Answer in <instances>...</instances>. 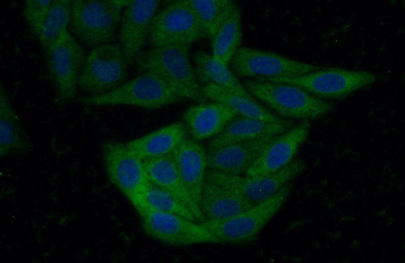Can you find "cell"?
Listing matches in <instances>:
<instances>
[{
	"instance_id": "cell-20",
	"label": "cell",
	"mask_w": 405,
	"mask_h": 263,
	"mask_svg": "<svg viewBox=\"0 0 405 263\" xmlns=\"http://www.w3.org/2000/svg\"><path fill=\"white\" fill-rule=\"evenodd\" d=\"M292 121L275 123L257 118L238 116L209 142L207 150L229 143L281 134L294 126Z\"/></svg>"
},
{
	"instance_id": "cell-17",
	"label": "cell",
	"mask_w": 405,
	"mask_h": 263,
	"mask_svg": "<svg viewBox=\"0 0 405 263\" xmlns=\"http://www.w3.org/2000/svg\"><path fill=\"white\" fill-rule=\"evenodd\" d=\"M197 103L184 111L182 121L189 136L198 142L215 137L239 115L227 105L218 102Z\"/></svg>"
},
{
	"instance_id": "cell-5",
	"label": "cell",
	"mask_w": 405,
	"mask_h": 263,
	"mask_svg": "<svg viewBox=\"0 0 405 263\" xmlns=\"http://www.w3.org/2000/svg\"><path fill=\"white\" fill-rule=\"evenodd\" d=\"M184 99L171 85L150 73L137 77L100 95L79 98V103L92 106L125 105L156 109Z\"/></svg>"
},
{
	"instance_id": "cell-19",
	"label": "cell",
	"mask_w": 405,
	"mask_h": 263,
	"mask_svg": "<svg viewBox=\"0 0 405 263\" xmlns=\"http://www.w3.org/2000/svg\"><path fill=\"white\" fill-rule=\"evenodd\" d=\"M170 155L188 191L199 207L208 168L207 150L198 141L189 137Z\"/></svg>"
},
{
	"instance_id": "cell-26",
	"label": "cell",
	"mask_w": 405,
	"mask_h": 263,
	"mask_svg": "<svg viewBox=\"0 0 405 263\" xmlns=\"http://www.w3.org/2000/svg\"><path fill=\"white\" fill-rule=\"evenodd\" d=\"M242 35L241 11L237 6L211 38L212 55L228 65L240 47Z\"/></svg>"
},
{
	"instance_id": "cell-9",
	"label": "cell",
	"mask_w": 405,
	"mask_h": 263,
	"mask_svg": "<svg viewBox=\"0 0 405 263\" xmlns=\"http://www.w3.org/2000/svg\"><path fill=\"white\" fill-rule=\"evenodd\" d=\"M87 55L67 30L45 55L49 75L61 102H67L76 96L78 80Z\"/></svg>"
},
{
	"instance_id": "cell-7",
	"label": "cell",
	"mask_w": 405,
	"mask_h": 263,
	"mask_svg": "<svg viewBox=\"0 0 405 263\" xmlns=\"http://www.w3.org/2000/svg\"><path fill=\"white\" fill-rule=\"evenodd\" d=\"M128 65L119 44L111 42L92 48L79 74L78 88L89 96L107 93L126 81Z\"/></svg>"
},
{
	"instance_id": "cell-2",
	"label": "cell",
	"mask_w": 405,
	"mask_h": 263,
	"mask_svg": "<svg viewBox=\"0 0 405 263\" xmlns=\"http://www.w3.org/2000/svg\"><path fill=\"white\" fill-rule=\"evenodd\" d=\"M242 84L256 100L284 118L309 121L333 108L331 103L291 84L258 79L246 80Z\"/></svg>"
},
{
	"instance_id": "cell-16",
	"label": "cell",
	"mask_w": 405,
	"mask_h": 263,
	"mask_svg": "<svg viewBox=\"0 0 405 263\" xmlns=\"http://www.w3.org/2000/svg\"><path fill=\"white\" fill-rule=\"evenodd\" d=\"M278 135L235 142L207 150V167L227 174H245L266 147Z\"/></svg>"
},
{
	"instance_id": "cell-24",
	"label": "cell",
	"mask_w": 405,
	"mask_h": 263,
	"mask_svg": "<svg viewBox=\"0 0 405 263\" xmlns=\"http://www.w3.org/2000/svg\"><path fill=\"white\" fill-rule=\"evenodd\" d=\"M201 91L208 100L225 104L242 116L275 123H283L289 120L275 114L255 98L236 94L217 85H203L201 86Z\"/></svg>"
},
{
	"instance_id": "cell-12",
	"label": "cell",
	"mask_w": 405,
	"mask_h": 263,
	"mask_svg": "<svg viewBox=\"0 0 405 263\" xmlns=\"http://www.w3.org/2000/svg\"><path fill=\"white\" fill-rule=\"evenodd\" d=\"M234 73L242 77L272 78L304 74L323 67L275 53L240 47L230 63Z\"/></svg>"
},
{
	"instance_id": "cell-22",
	"label": "cell",
	"mask_w": 405,
	"mask_h": 263,
	"mask_svg": "<svg viewBox=\"0 0 405 263\" xmlns=\"http://www.w3.org/2000/svg\"><path fill=\"white\" fill-rule=\"evenodd\" d=\"M255 205L230 190L204 183L199 207L205 221L227 220L247 211Z\"/></svg>"
},
{
	"instance_id": "cell-18",
	"label": "cell",
	"mask_w": 405,
	"mask_h": 263,
	"mask_svg": "<svg viewBox=\"0 0 405 263\" xmlns=\"http://www.w3.org/2000/svg\"><path fill=\"white\" fill-rule=\"evenodd\" d=\"M150 182L165 190L185 206L197 223L205 219L185 186L170 154L143 161Z\"/></svg>"
},
{
	"instance_id": "cell-6",
	"label": "cell",
	"mask_w": 405,
	"mask_h": 263,
	"mask_svg": "<svg viewBox=\"0 0 405 263\" xmlns=\"http://www.w3.org/2000/svg\"><path fill=\"white\" fill-rule=\"evenodd\" d=\"M376 78L375 74L369 71L322 68L300 75L256 79L294 85L323 100L345 98L373 83Z\"/></svg>"
},
{
	"instance_id": "cell-4",
	"label": "cell",
	"mask_w": 405,
	"mask_h": 263,
	"mask_svg": "<svg viewBox=\"0 0 405 263\" xmlns=\"http://www.w3.org/2000/svg\"><path fill=\"white\" fill-rule=\"evenodd\" d=\"M71 30L92 48L111 43L119 26L122 10L132 0H72Z\"/></svg>"
},
{
	"instance_id": "cell-13",
	"label": "cell",
	"mask_w": 405,
	"mask_h": 263,
	"mask_svg": "<svg viewBox=\"0 0 405 263\" xmlns=\"http://www.w3.org/2000/svg\"><path fill=\"white\" fill-rule=\"evenodd\" d=\"M134 207L140 218L143 231L157 241L174 246L207 243L205 230L200 223L156 211L141 203Z\"/></svg>"
},
{
	"instance_id": "cell-8",
	"label": "cell",
	"mask_w": 405,
	"mask_h": 263,
	"mask_svg": "<svg viewBox=\"0 0 405 263\" xmlns=\"http://www.w3.org/2000/svg\"><path fill=\"white\" fill-rule=\"evenodd\" d=\"M208 38L187 0L176 1L156 13L151 22L148 40L154 47L190 46Z\"/></svg>"
},
{
	"instance_id": "cell-25",
	"label": "cell",
	"mask_w": 405,
	"mask_h": 263,
	"mask_svg": "<svg viewBox=\"0 0 405 263\" xmlns=\"http://www.w3.org/2000/svg\"><path fill=\"white\" fill-rule=\"evenodd\" d=\"M0 87V154L2 157L24 151L29 145L19 116L2 83Z\"/></svg>"
},
{
	"instance_id": "cell-15",
	"label": "cell",
	"mask_w": 405,
	"mask_h": 263,
	"mask_svg": "<svg viewBox=\"0 0 405 263\" xmlns=\"http://www.w3.org/2000/svg\"><path fill=\"white\" fill-rule=\"evenodd\" d=\"M311 126L309 121L303 120L278 135L266 147L244 174L249 177L266 176L289 165L307 138Z\"/></svg>"
},
{
	"instance_id": "cell-23",
	"label": "cell",
	"mask_w": 405,
	"mask_h": 263,
	"mask_svg": "<svg viewBox=\"0 0 405 263\" xmlns=\"http://www.w3.org/2000/svg\"><path fill=\"white\" fill-rule=\"evenodd\" d=\"M194 71L199 83L217 85L238 95L255 98L247 91L228 65L208 53L198 51L193 55Z\"/></svg>"
},
{
	"instance_id": "cell-29",
	"label": "cell",
	"mask_w": 405,
	"mask_h": 263,
	"mask_svg": "<svg viewBox=\"0 0 405 263\" xmlns=\"http://www.w3.org/2000/svg\"><path fill=\"white\" fill-rule=\"evenodd\" d=\"M141 203L156 211L179 215L197 222L192 213L174 196L150 183L132 205Z\"/></svg>"
},
{
	"instance_id": "cell-21",
	"label": "cell",
	"mask_w": 405,
	"mask_h": 263,
	"mask_svg": "<svg viewBox=\"0 0 405 263\" xmlns=\"http://www.w3.org/2000/svg\"><path fill=\"white\" fill-rule=\"evenodd\" d=\"M189 137L182 121H177L125 143L143 161L170 154Z\"/></svg>"
},
{
	"instance_id": "cell-28",
	"label": "cell",
	"mask_w": 405,
	"mask_h": 263,
	"mask_svg": "<svg viewBox=\"0 0 405 263\" xmlns=\"http://www.w3.org/2000/svg\"><path fill=\"white\" fill-rule=\"evenodd\" d=\"M72 1L53 0L38 37L45 55L70 24Z\"/></svg>"
},
{
	"instance_id": "cell-3",
	"label": "cell",
	"mask_w": 405,
	"mask_h": 263,
	"mask_svg": "<svg viewBox=\"0 0 405 263\" xmlns=\"http://www.w3.org/2000/svg\"><path fill=\"white\" fill-rule=\"evenodd\" d=\"M288 183L263 202L227 220L200 223L205 228L208 243L238 245L253 240L277 213L290 195Z\"/></svg>"
},
{
	"instance_id": "cell-10",
	"label": "cell",
	"mask_w": 405,
	"mask_h": 263,
	"mask_svg": "<svg viewBox=\"0 0 405 263\" xmlns=\"http://www.w3.org/2000/svg\"><path fill=\"white\" fill-rule=\"evenodd\" d=\"M304 162L293 160L275 173L260 177L230 175L207 169L205 182L230 190L257 204L269 199L305 168Z\"/></svg>"
},
{
	"instance_id": "cell-1",
	"label": "cell",
	"mask_w": 405,
	"mask_h": 263,
	"mask_svg": "<svg viewBox=\"0 0 405 263\" xmlns=\"http://www.w3.org/2000/svg\"><path fill=\"white\" fill-rule=\"evenodd\" d=\"M188 46L154 47L142 52L135 65L139 73L155 75L168 82L184 99L209 101L202 95L189 56Z\"/></svg>"
},
{
	"instance_id": "cell-30",
	"label": "cell",
	"mask_w": 405,
	"mask_h": 263,
	"mask_svg": "<svg viewBox=\"0 0 405 263\" xmlns=\"http://www.w3.org/2000/svg\"><path fill=\"white\" fill-rule=\"evenodd\" d=\"M53 0H26L24 14L31 33L38 37Z\"/></svg>"
},
{
	"instance_id": "cell-27",
	"label": "cell",
	"mask_w": 405,
	"mask_h": 263,
	"mask_svg": "<svg viewBox=\"0 0 405 263\" xmlns=\"http://www.w3.org/2000/svg\"><path fill=\"white\" fill-rule=\"evenodd\" d=\"M187 1L210 39L237 6L231 0Z\"/></svg>"
},
{
	"instance_id": "cell-11",
	"label": "cell",
	"mask_w": 405,
	"mask_h": 263,
	"mask_svg": "<svg viewBox=\"0 0 405 263\" xmlns=\"http://www.w3.org/2000/svg\"><path fill=\"white\" fill-rule=\"evenodd\" d=\"M102 152L109 180L132 205L150 184L143 161L120 142L104 143Z\"/></svg>"
},
{
	"instance_id": "cell-14",
	"label": "cell",
	"mask_w": 405,
	"mask_h": 263,
	"mask_svg": "<svg viewBox=\"0 0 405 263\" xmlns=\"http://www.w3.org/2000/svg\"><path fill=\"white\" fill-rule=\"evenodd\" d=\"M159 4L157 0H134L122 12L119 45L128 64H135L142 53Z\"/></svg>"
}]
</instances>
